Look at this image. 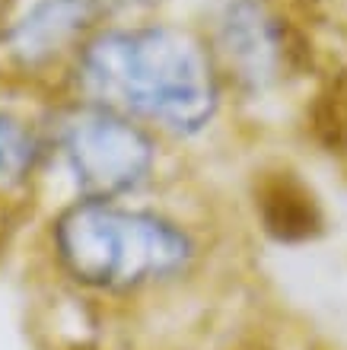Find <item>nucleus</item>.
<instances>
[{"mask_svg": "<svg viewBox=\"0 0 347 350\" xmlns=\"http://www.w3.org/2000/svg\"><path fill=\"white\" fill-rule=\"evenodd\" d=\"M77 83L86 102L146 121L175 137L204 131L220 90L207 48L182 29L102 32L80 51Z\"/></svg>", "mask_w": 347, "mask_h": 350, "instance_id": "f03ea898", "label": "nucleus"}, {"mask_svg": "<svg viewBox=\"0 0 347 350\" xmlns=\"http://www.w3.org/2000/svg\"><path fill=\"white\" fill-rule=\"evenodd\" d=\"M51 255L73 290L105 303L166 293L192 280L201 265V245L179 220L92 198L57 213Z\"/></svg>", "mask_w": 347, "mask_h": 350, "instance_id": "f257e3e1", "label": "nucleus"}, {"mask_svg": "<svg viewBox=\"0 0 347 350\" xmlns=\"http://www.w3.org/2000/svg\"><path fill=\"white\" fill-rule=\"evenodd\" d=\"M220 45L236 77L252 90H261L281 67V36L255 0H229L220 16Z\"/></svg>", "mask_w": 347, "mask_h": 350, "instance_id": "39448f33", "label": "nucleus"}, {"mask_svg": "<svg viewBox=\"0 0 347 350\" xmlns=\"http://www.w3.org/2000/svg\"><path fill=\"white\" fill-rule=\"evenodd\" d=\"M261 230L277 242H306L316 239L325 226L319 198L309 185H303L293 172L268 175L258 188L255 201Z\"/></svg>", "mask_w": 347, "mask_h": 350, "instance_id": "423d86ee", "label": "nucleus"}, {"mask_svg": "<svg viewBox=\"0 0 347 350\" xmlns=\"http://www.w3.org/2000/svg\"><path fill=\"white\" fill-rule=\"evenodd\" d=\"M92 23V0H38L3 32V57L16 70H38L55 61Z\"/></svg>", "mask_w": 347, "mask_h": 350, "instance_id": "20e7f679", "label": "nucleus"}, {"mask_svg": "<svg viewBox=\"0 0 347 350\" xmlns=\"http://www.w3.org/2000/svg\"><path fill=\"white\" fill-rule=\"evenodd\" d=\"M42 159V140L26 121L0 111V194L23 191Z\"/></svg>", "mask_w": 347, "mask_h": 350, "instance_id": "0eeeda50", "label": "nucleus"}, {"mask_svg": "<svg viewBox=\"0 0 347 350\" xmlns=\"http://www.w3.org/2000/svg\"><path fill=\"white\" fill-rule=\"evenodd\" d=\"M57 147L83 198L118 201L138 191L156 166V144L134 118L80 102L57 121Z\"/></svg>", "mask_w": 347, "mask_h": 350, "instance_id": "7ed1b4c3", "label": "nucleus"}]
</instances>
